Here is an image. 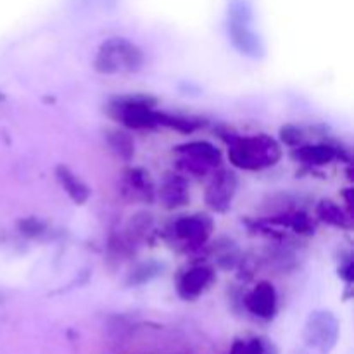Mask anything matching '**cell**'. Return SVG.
Returning a JSON list of instances; mask_svg holds the SVG:
<instances>
[{
    "label": "cell",
    "mask_w": 354,
    "mask_h": 354,
    "mask_svg": "<svg viewBox=\"0 0 354 354\" xmlns=\"http://www.w3.org/2000/svg\"><path fill=\"white\" fill-rule=\"evenodd\" d=\"M161 194H162V199L166 201V204H168L169 207L182 206V204L187 201L185 183H183V180H180V178L168 180L165 185V189L161 190Z\"/></svg>",
    "instance_id": "cell-11"
},
{
    "label": "cell",
    "mask_w": 354,
    "mask_h": 354,
    "mask_svg": "<svg viewBox=\"0 0 354 354\" xmlns=\"http://www.w3.org/2000/svg\"><path fill=\"white\" fill-rule=\"evenodd\" d=\"M235 189V178L234 175H228L223 173L220 178H216V182L213 183V187L207 192V203L214 207V209H225V206H228L232 199V194Z\"/></svg>",
    "instance_id": "cell-6"
},
{
    "label": "cell",
    "mask_w": 354,
    "mask_h": 354,
    "mask_svg": "<svg viewBox=\"0 0 354 354\" xmlns=\"http://www.w3.org/2000/svg\"><path fill=\"white\" fill-rule=\"evenodd\" d=\"M211 282V272L207 268H196L190 270L180 282V294L185 299H194L199 296L207 283Z\"/></svg>",
    "instance_id": "cell-7"
},
{
    "label": "cell",
    "mask_w": 354,
    "mask_h": 354,
    "mask_svg": "<svg viewBox=\"0 0 354 354\" xmlns=\"http://www.w3.org/2000/svg\"><path fill=\"white\" fill-rule=\"evenodd\" d=\"M318 214L322 216V220L328 221L332 225H337V227H344L346 225V216L334 203H322L318 206Z\"/></svg>",
    "instance_id": "cell-13"
},
{
    "label": "cell",
    "mask_w": 354,
    "mask_h": 354,
    "mask_svg": "<svg viewBox=\"0 0 354 354\" xmlns=\"http://www.w3.org/2000/svg\"><path fill=\"white\" fill-rule=\"evenodd\" d=\"M57 178L61 182V185L64 187L66 192L71 196V199L76 204H83L90 197V189L78 178L76 175H73L68 168L64 166H59L57 168Z\"/></svg>",
    "instance_id": "cell-8"
},
{
    "label": "cell",
    "mask_w": 354,
    "mask_h": 354,
    "mask_svg": "<svg viewBox=\"0 0 354 354\" xmlns=\"http://www.w3.org/2000/svg\"><path fill=\"white\" fill-rule=\"evenodd\" d=\"M232 354H279L273 344L265 339H251V341H237L232 348Z\"/></svg>",
    "instance_id": "cell-10"
},
{
    "label": "cell",
    "mask_w": 354,
    "mask_h": 354,
    "mask_svg": "<svg viewBox=\"0 0 354 354\" xmlns=\"http://www.w3.org/2000/svg\"><path fill=\"white\" fill-rule=\"evenodd\" d=\"M279 158V145L265 135L239 140L230 149V159L234 161V165L245 169H259L275 165Z\"/></svg>",
    "instance_id": "cell-2"
},
{
    "label": "cell",
    "mask_w": 354,
    "mask_h": 354,
    "mask_svg": "<svg viewBox=\"0 0 354 354\" xmlns=\"http://www.w3.org/2000/svg\"><path fill=\"white\" fill-rule=\"evenodd\" d=\"M339 322L330 311H313L304 325L303 337L308 348L320 354H328L339 341Z\"/></svg>",
    "instance_id": "cell-3"
},
{
    "label": "cell",
    "mask_w": 354,
    "mask_h": 354,
    "mask_svg": "<svg viewBox=\"0 0 354 354\" xmlns=\"http://www.w3.org/2000/svg\"><path fill=\"white\" fill-rule=\"evenodd\" d=\"M114 138H116V140L113 142L114 147H116L124 158H130V156L133 154V144H131L130 138L124 133H114Z\"/></svg>",
    "instance_id": "cell-14"
},
{
    "label": "cell",
    "mask_w": 354,
    "mask_h": 354,
    "mask_svg": "<svg viewBox=\"0 0 354 354\" xmlns=\"http://www.w3.org/2000/svg\"><path fill=\"white\" fill-rule=\"evenodd\" d=\"M182 151L192 156L194 161L203 162V165H218V161H220V152L213 145L206 144V142H196V144L185 145Z\"/></svg>",
    "instance_id": "cell-9"
},
{
    "label": "cell",
    "mask_w": 354,
    "mask_h": 354,
    "mask_svg": "<svg viewBox=\"0 0 354 354\" xmlns=\"http://www.w3.org/2000/svg\"><path fill=\"white\" fill-rule=\"evenodd\" d=\"M245 306L252 315L270 320L277 311V294L270 283H259L245 299Z\"/></svg>",
    "instance_id": "cell-4"
},
{
    "label": "cell",
    "mask_w": 354,
    "mask_h": 354,
    "mask_svg": "<svg viewBox=\"0 0 354 354\" xmlns=\"http://www.w3.org/2000/svg\"><path fill=\"white\" fill-rule=\"evenodd\" d=\"M144 62L140 48L124 38H111L104 41L95 57V69L104 75L138 71Z\"/></svg>",
    "instance_id": "cell-1"
},
{
    "label": "cell",
    "mask_w": 354,
    "mask_h": 354,
    "mask_svg": "<svg viewBox=\"0 0 354 354\" xmlns=\"http://www.w3.org/2000/svg\"><path fill=\"white\" fill-rule=\"evenodd\" d=\"M211 232V221L206 216H187L176 223V234L189 242H204Z\"/></svg>",
    "instance_id": "cell-5"
},
{
    "label": "cell",
    "mask_w": 354,
    "mask_h": 354,
    "mask_svg": "<svg viewBox=\"0 0 354 354\" xmlns=\"http://www.w3.org/2000/svg\"><path fill=\"white\" fill-rule=\"evenodd\" d=\"M297 156L306 162H311V165H325L330 159H334V151L330 147H325V145H320V147H304Z\"/></svg>",
    "instance_id": "cell-12"
}]
</instances>
